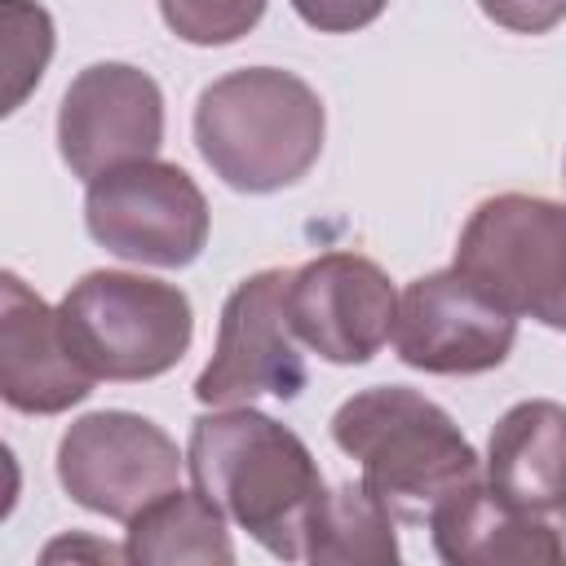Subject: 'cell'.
Instances as JSON below:
<instances>
[{
	"mask_svg": "<svg viewBox=\"0 0 566 566\" xmlns=\"http://www.w3.org/2000/svg\"><path fill=\"white\" fill-rule=\"evenodd\" d=\"M186 473L195 491L265 553L283 562L305 557V531L327 482L310 447L287 424L252 402L203 411L190 424Z\"/></svg>",
	"mask_w": 566,
	"mask_h": 566,
	"instance_id": "6da1fadb",
	"label": "cell"
},
{
	"mask_svg": "<svg viewBox=\"0 0 566 566\" xmlns=\"http://www.w3.org/2000/svg\"><path fill=\"white\" fill-rule=\"evenodd\" d=\"M323 137V97L283 66L226 71L195 102V146L239 195L296 186L318 164Z\"/></svg>",
	"mask_w": 566,
	"mask_h": 566,
	"instance_id": "7a4b0ae2",
	"label": "cell"
},
{
	"mask_svg": "<svg viewBox=\"0 0 566 566\" xmlns=\"http://www.w3.org/2000/svg\"><path fill=\"white\" fill-rule=\"evenodd\" d=\"M332 442L358 460L363 482L411 526L429 522L442 500L482 478V460L460 424L407 385H376L345 398L332 416Z\"/></svg>",
	"mask_w": 566,
	"mask_h": 566,
	"instance_id": "3957f363",
	"label": "cell"
},
{
	"mask_svg": "<svg viewBox=\"0 0 566 566\" xmlns=\"http://www.w3.org/2000/svg\"><path fill=\"white\" fill-rule=\"evenodd\" d=\"M62 332L97 380H155L172 371L195 340V310L177 283L88 270L57 301Z\"/></svg>",
	"mask_w": 566,
	"mask_h": 566,
	"instance_id": "277c9868",
	"label": "cell"
},
{
	"mask_svg": "<svg viewBox=\"0 0 566 566\" xmlns=\"http://www.w3.org/2000/svg\"><path fill=\"white\" fill-rule=\"evenodd\" d=\"M455 270L513 318L566 332V203L517 190L482 199L455 239Z\"/></svg>",
	"mask_w": 566,
	"mask_h": 566,
	"instance_id": "5b68a950",
	"label": "cell"
},
{
	"mask_svg": "<svg viewBox=\"0 0 566 566\" xmlns=\"http://www.w3.org/2000/svg\"><path fill=\"white\" fill-rule=\"evenodd\" d=\"M84 226L111 256L155 270L190 265L208 243V199L168 159H133L88 181Z\"/></svg>",
	"mask_w": 566,
	"mask_h": 566,
	"instance_id": "8992f818",
	"label": "cell"
},
{
	"mask_svg": "<svg viewBox=\"0 0 566 566\" xmlns=\"http://www.w3.org/2000/svg\"><path fill=\"white\" fill-rule=\"evenodd\" d=\"M186 455L177 442L137 411H88L57 438L62 491L111 522H133L146 504L181 482Z\"/></svg>",
	"mask_w": 566,
	"mask_h": 566,
	"instance_id": "52a82bcc",
	"label": "cell"
},
{
	"mask_svg": "<svg viewBox=\"0 0 566 566\" xmlns=\"http://www.w3.org/2000/svg\"><path fill=\"white\" fill-rule=\"evenodd\" d=\"M287 274L256 270L226 296L212 358L195 380L203 407H243L261 394L287 402L305 389L310 367L287 318Z\"/></svg>",
	"mask_w": 566,
	"mask_h": 566,
	"instance_id": "ba28073f",
	"label": "cell"
},
{
	"mask_svg": "<svg viewBox=\"0 0 566 566\" xmlns=\"http://www.w3.org/2000/svg\"><path fill=\"white\" fill-rule=\"evenodd\" d=\"M517 345V318L455 265L407 283L394 318V349L429 376L495 371Z\"/></svg>",
	"mask_w": 566,
	"mask_h": 566,
	"instance_id": "9c48e42d",
	"label": "cell"
},
{
	"mask_svg": "<svg viewBox=\"0 0 566 566\" xmlns=\"http://www.w3.org/2000/svg\"><path fill=\"white\" fill-rule=\"evenodd\" d=\"M159 146L164 93L142 66L93 62L66 84L57 106V155L80 181L133 159H155Z\"/></svg>",
	"mask_w": 566,
	"mask_h": 566,
	"instance_id": "30bf717a",
	"label": "cell"
},
{
	"mask_svg": "<svg viewBox=\"0 0 566 566\" xmlns=\"http://www.w3.org/2000/svg\"><path fill=\"white\" fill-rule=\"evenodd\" d=\"M287 318L305 349L358 367L394 336L398 292L363 252H323L287 274Z\"/></svg>",
	"mask_w": 566,
	"mask_h": 566,
	"instance_id": "8fae6325",
	"label": "cell"
},
{
	"mask_svg": "<svg viewBox=\"0 0 566 566\" xmlns=\"http://www.w3.org/2000/svg\"><path fill=\"white\" fill-rule=\"evenodd\" d=\"M97 376L62 332V314L13 270L0 274V398L27 416H62L93 394Z\"/></svg>",
	"mask_w": 566,
	"mask_h": 566,
	"instance_id": "7c38bea8",
	"label": "cell"
},
{
	"mask_svg": "<svg viewBox=\"0 0 566 566\" xmlns=\"http://www.w3.org/2000/svg\"><path fill=\"white\" fill-rule=\"evenodd\" d=\"M433 553L447 566H504V562H562V535L539 513L509 504L491 482H473L442 500L424 522Z\"/></svg>",
	"mask_w": 566,
	"mask_h": 566,
	"instance_id": "4fadbf2b",
	"label": "cell"
},
{
	"mask_svg": "<svg viewBox=\"0 0 566 566\" xmlns=\"http://www.w3.org/2000/svg\"><path fill=\"white\" fill-rule=\"evenodd\" d=\"M486 482L526 513H557L566 504V407L513 402L486 438Z\"/></svg>",
	"mask_w": 566,
	"mask_h": 566,
	"instance_id": "5bb4252c",
	"label": "cell"
},
{
	"mask_svg": "<svg viewBox=\"0 0 566 566\" xmlns=\"http://www.w3.org/2000/svg\"><path fill=\"white\" fill-rule=\"evenodd\" d=\"M226 513L199 491L172 486L155 504H146L124 535V557L137 566H230L234 544L226 531Z\"/></svg>",
	"mask_w": 566,
	"mask_h": 566,
	"instance_id": "9a60e30c",
	"label": "cell"
},
{
	"mask_svg": "<svg viewBox=\"0 0 566 566\" xmlns=\"http://www.w3.org/2000/svg\"><path fill=\"white\" fill-rule=\"evenodd\" d=\"M385 500L358 478L332 486L305 531V557L318 566H389L398 562V531Z\"/></svg>",
	"mask_w": 566,
	"mask_h": 566,
	"instance_id": "2e32d148",
	"label": "cell"
},
{
	"mask_svg": "<svg viewBox=\"0 0 566 566\" xmlns=\"http://www.w3.org/2000/svg\"><path fill=\"white\" fill-rule=\"evenodd\" d=\"M0 57H4V115H13L53 57V18L35 0H0Z\"/></svg>",
	"mask_w": 566,
	"mask_h": 566,
	"instance_id": "e0dca14e",
	"label": "cell"
},
{
	"mask_svg": "<svg viewBox=\"0 0 566 566\" xmlns=\"http://www.w3.org/2000/svg\"><path fill=\"white\" fill-rule=\"evenodd\" d=\"M164 27L199 49L212 44H234L239 35H248L270 0H155Z\"/></svg>",
	"mask_w": 566,
	"mask_h": 566,
	"instance_id": "ac0fdd59",
	"label": "cell"
},
{
	"mask_svg": "<svg viewBox=\"0 0 566 566\" xmlns=\"http://www.w3.org/2000/svg\"><path fill=\"white\" fill-rule=\"evenodd\" d=\"M389 0H292L296 18L323 35H349V31H363L371 27L380 13H385Z\"/></svg>",
	"mask_w": 566,
	"mask_h": 566,
	"instance_id": "d6986e66",
	"label": "cell"
},
{
	"mask_svg": "<svg viewBox=\"0 0 566 566\" xmlns=\"http://www.w3.org/2000/svg\"><path fill=\"white\" fill-rule=\"evenodd\" d=\"M478 9L517 35H544L557 22H566V0H478Z\"/></svg>",
	"mask_w": 566,
	"mask_h": 566,
	"instance_id": "ffe728a7",
	"label": "cell"
},
{
	"mask_svg": "<svg viewBox=\"0 0 566 566\" xmlns=\"http://www.w3.org/2000/svg\"><path fill=\"white\" fill-rule=\"evenodd\" d=\"M97 557V562H128L124 557V548H111V544H97V539H80V535H66V539H57V544H49L44 548V562H57V557Z\"/></svg>",
	"mask_w": 566,
	"mask_h": 566,
	"instance_id": "44dd1931",
	"label": "cell"
},
{
	"mask_svg": "<svg viewBox=\"0 0 566 566\" xmlns=\"http://www.w3.org/2000/svg\"><path fill=\"white\" fill-rule=\"evenodd\" d=\"M557 535H562V562H566V504H562V526H557Z\"/></svg>",
	"mask_w": 566,
	"mask_h": 566,
	"instance_id": "7402d4cb",
	"label": "cell"
}]
</instances>
